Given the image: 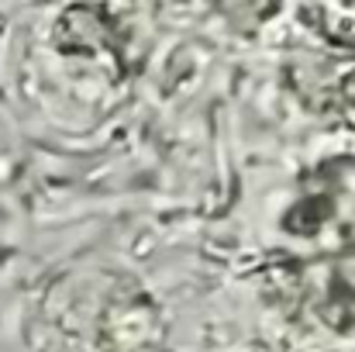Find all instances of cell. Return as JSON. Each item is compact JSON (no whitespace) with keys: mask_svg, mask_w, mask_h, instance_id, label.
<instances>
[{"mask_svg":"<svg viewBox=\"0 0 355 352\" xmlns=\"http://www.w3.org/2000/svg\"><path fill=\"white\" fill-rule=\"evenodd\" d=\"M318 94L311 104L321 108V115L328 111L338 117L342 124L355 128V49H345V56L318 80Z\"/></svg>","mask_w":355,"mask_h":352,"instance_id":"3","label":"cell"},{"mask_svg":"<svg viewBox=\"0 0 355 352\" xmlns=\"http://www.w3.org/2000/svg\"><path fill=\"white\" fill-rule=\"evenodd\" d=\"M52 45L66 56H90V52H118V42L111 38V10L104 7H69L59 14L52 28Z\"/></svg>","mask_w":355,"mask_h":352,"instance_id":"2","label":"cell"},{"mask_svg":"<svg viewBox=\"0 0 355 352\" xmlns=\"http://www.w3.org/2000/svg\"><path fill=\"white\" fill-rule=\"evenodd\" d=\"M272 280L300 315L328 332H355V159L321 162L286 208Z\"/></svg>","mask_w":355,"mask_h":352,"instance_id":"1","label":"cell"}]
</instances>
